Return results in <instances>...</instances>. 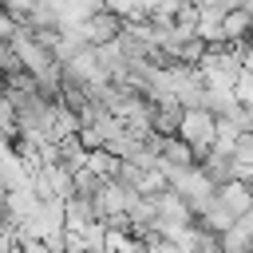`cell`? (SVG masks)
<instances>
[{
	"label": "cell",
	"mask_w": 253,
	"mask_h": 253,
	"mask_svg": "<svg viewBox=\"0 0 253 253\" xmlns=\"http://www.w3.org/2000/svg\"><path fill=\"white\" fill-rule=\"evenodd\" d=\"M123 32V16H115L111 8H99L91 16L79 20V40L87 47H103V43H115V36Z\"/></svg>",
	"instance_id": "obj_2"
},
{
	"label": "cell",
	"mask_w": 253,
	"mask_h": 253,
	"mask_svg": "<svg viewBox=\"0 0 253 253\" xmlns=\"http://www.w3.org/2000/svg\"><path fill=\"white\" fill-rule=\"evenodd\" d=\"M213 134H217V119H213L206 107H190V111H182L178 138L194 150V158H202V154L213 146Z\"/></svg>",
	"instance_id": "obj_1"
},
{
	"label": "cell",
	"mask_w": 253,
	"mask_h": 253,
	"mask_svg": "<svg viewBox=\"0 0 253 253\" xmlns=\"http://www.w3.org/2000/svg\"><path fill=\"white\" fill-rule=\"evenodd\" d=\"M213 198H217V206L229 213V217H241L249 206H253V186H245V182H225V186H217L213 190Z\"/></svg>",
	"instance_id": "obj_3"
},
{
	"label": "cell",
	"mask_w": 253,
	"mask_h": 253,
	"mask_svg": "<svg viewBox=\"0 0 253 253\" xmlns=\"http://www.w3.org/2000/svg\"><path fill=\"white\" fill-rule=\"evenodd\" d=\"M249 43H253V36H249Z\"/></svg>",
	"instance_id": "obj_4"
}]
</instances>
